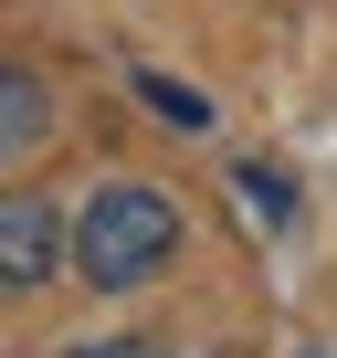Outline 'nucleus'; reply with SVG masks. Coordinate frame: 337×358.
<instances>
[{"mask_svg":"<svg viewBox=\"0 0 337 358\" xmlns=\"http://www.w3.org/2000/svg\"><path fill=\"white\" fill-rule=\"evenodd\" d=\"M168 253H180V201L168 190H148V179H106V190L85 201V222H74V274L85 285H148Z\"/></svg>","mask_w":337,"mask_h":358,"instance_id":"1","label":"nucleus"},{"mask_svg":"<svg viewBox=\"0 0 337 358\" xmlns=\"http://www.w3.org/2000/svg\"><path fill=\"white\" fill-rule=\"evenodd\" d=\"M243 201H253V211H264V222H285V211H295V190H285V179H274V169H264V158H253V169H243Z\"/></svg>","mask_w":337,"mask_h":358,"instance_id":"5","label":"nucleus"},{"mask_svg":"<svg viewBox=\"0 0 337 358\" xmlns=\"http://www.w3.org/2000/svg\"><path fill=\"white\" fill-rule=\"evenodd\" d=\"M53 137V95L22 74V64H0V169H11V158H32Z\"/></svg>","mask_w":337,"mask_h":358,"instance_id":"3","label":"nucleus"},{"mask_svg":"<svg viewBox=\"0 0 337 358\" xmlns=\"http://www.w3.org/2000/svg\"><path fill=\"white\" fill-rule=\"evenodd\" d=\"M127 85H137V106H148V116H168V127H190V137L211 127V95H201V85H180V74H148V64H137Z\"/></svg>","mask_w":337,"mask_h":358,"instance_id":"4","label":"nucleus"},{"mask_svg":"<svg viewBox=\"0 0 337 358\" xmlns=\"http://www.w3.org/2000/svg\"><path fill=\"white\" fill-rule=\"evenodd\" d=\"M64 211L43 201V190H0V285H11V295H32L53 264H64Z\"/></svg>","mask_w":337,"mask_h":358,"instance_id":"2","label":"nucleus"},{"mask_svg":"<svg viewBox=\"0 0 337 358\" xmlns=\"http://www.w3.org/2000/svg\"><path fill=\"white\" fill-rule=\"evenodd\" d=\"M74 358H158L148 337H95V348H74Z\"/></svg>","mask_w":337,"mask_h":358,"instance_id":"6","label":"nucleus"}]
</instances>
